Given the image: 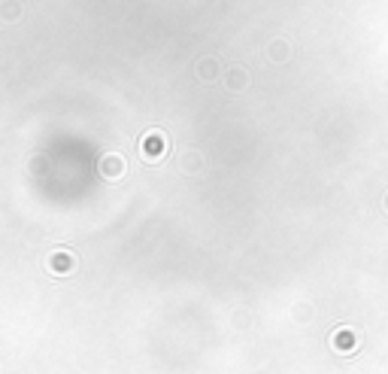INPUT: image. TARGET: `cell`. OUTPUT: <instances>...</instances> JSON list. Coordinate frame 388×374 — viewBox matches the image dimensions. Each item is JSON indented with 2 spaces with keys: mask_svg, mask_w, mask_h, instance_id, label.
Wrapping results in <instances>:
<instances>
[]
</instances>
